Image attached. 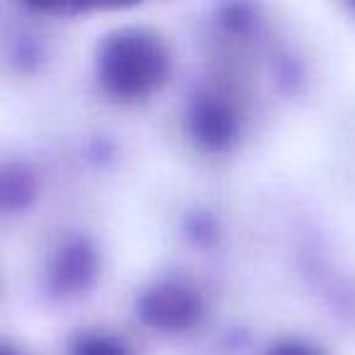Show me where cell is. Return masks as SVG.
Here are the masks:
<instances>
[{"label":"cell","mask_w":355,"mask_h":355,"mask_svg":"<svg viewBox=\"0 0 355 355\" xmlns=\"http://www.w3.org/2000/svg\"><path fill=\"white\" fill-rule=\"evenodd\" d=\"M195 137L212 148H222L236 132V112L229 103L217 98H205L193 114Z\"/></svg>","instance_id":"obj_3"},{"label":"cell","mask_w":355,"mask_h":355,"mask_svg":"<svg viewBox=\"0 0 355 355\" xmlns=\"http://www.w3.org/2000/svg\"><path fill=\"white\" fill-rule=\"evenodd\" d=\"M270 355H321V350H316L309 343H302V340H285V343H277L270 350Z\"/></svg>","instance_id":"obj_5"},{"label":"cell","mask_w":355,"mask_h":355,"mask_svg":"<svg viewBox=\"0 0 355 355\" xmlns=\"http://www.w3.org/2000/svg\"><path fill=\"white\" fill-rule=\"evenodd\" d=\"M202 314V302L193 287L183 282H166L141 300V316L163 331L190 329Z\"/></svg>","instance_id":"obj_2"},{"label":"cell","mask_w":355,"mask_h":355,"mask_svg":"<svg viewBox=\"0 0 355 355\" xmlns=\"http://www.w3.org/2000/svg\"><path fill=\"white\" fill-rule=\"evenodd\" d=\"M168 49L161 37L141 27H124L100 46L98 76L117 100H144L166 80Z\"/></svg>","instance_id":"obj_1"},{"label":"cell","mask_w":355,"mask_h":355,"mask_svg":"<svg viewBox=\"0 0 355 355\" xmlns=\"http://www.w3.org/2000/svg\"><path fill=\"white\" fill-rule=\"evenodd\" d=\"M71 355H132V350L107 334H85L76 340Z\"/></svg>","instance_id":"obj_4"},{"label":"cell","mask_w":355,"mask_h":355,"mask_svg":"<svg viewBox=\"0 0 355 355\" xmlns=\"http://www.w3.org/2000/svg\"><path fill=\"white\" fill-rule=\"evenodd\" d=\"M0 355H25V353L12 348V345H8V343H0Z\"/></svg>","instance_id":"obj_6"}]
</instances>
